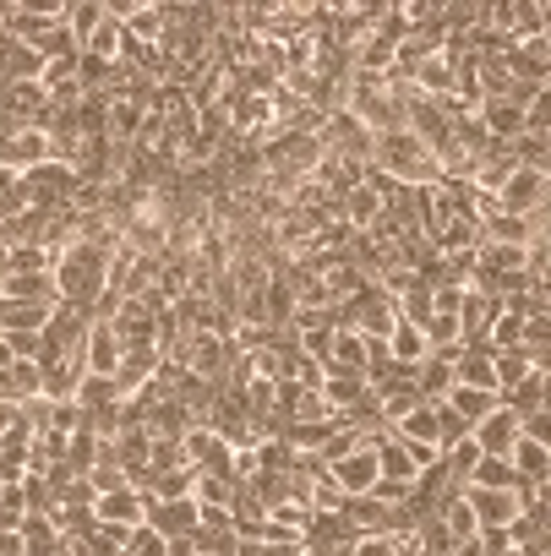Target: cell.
Instances as JSON below:
<instances>
[{
	"mask_svg": "<svg viewBox=\"0 0 551 556\" xmlns=\"http://www.w3.org/2000/svg\"><path fill=\"white\" fill-rule=\"evenodd\" d=\"M513 469H518V485H546V480H551V447L518 437V447H513Z\"/></svg>",
	"mask_w": 551,
	"mask_h": 556,
	"instance_id": "17",
	"label": "cell"
},
{
	"mask_svg": "<svg viewBox=\"0 0 551 556\" xmlns=\"http://www.w3.org/2000/svg\"><path fill=\"white\" fill-rule=\"evenodd\" d=\"M12 186H17V169H7V164H0V197H7Z\"/></svg>",
	"mask_w": 551,
	"mask_h": 556,
	"instance_id": "32",
	"label": "cell"
},
{
	"mask_svg": "<svg viewBox=\"0 0 551 556\" xmlns=\"http://www.w3.org/2000/svg\"><path fill=\"white\" fill-rule=\"evenodd\" d=\"M61 540H66V534L55 529L50 513H28V518H23V551H28V556H55Z\"/></svg>",
	"mask_w": 551,
	"mask_h": 556,
	"instance_id": "20",
	"label": "cell"
},
{
	"mask_svg": "<svg viewBox=\"0 0 551 556\" xmlns=\"http://www.w3.org/2000/svg\"><path fill=\"white\" fill-rule=\"evenodd\" d=\"M529 377H535V366H529V355H524V350H502V355H497V399H502V393H513V388H518V382H529Z\"/></svg>",
	"mask_w": 551,
	"mask_h": 556,
	"instance_id": "25",
	"label": "cell"
},
{
	"mask_svg": "<svg viewBox=\"0 0 551 556\" xmlns=\"http://www.w3.org/2000/svg\"><path fill=\"white\" fill-rule=\"evenodd\" d=\"M437 409H442V404H421L415 415H404V420L393 426V437H399V442H426V447H437Z\"/></svg>",
	"mask_w": 551,
	"mask_h": 556,
	"instance_id": "23",
	"label": "cell"
},
{
	"mask_svg": "<svg viewBox=\"0 0 551 556\" xmlns=\"http://www.w3.org/2000/svg\"><path fill=\"white\" fill-rule=\"evenodd\" d=\"M469 485H480V491H518V469H513V458H486L480 453Z\"/></svg>",
	"mask_w": 551,
	"mask_h": 556,
	"instance_id": "21",
	"label": "cell"
},
{
	"mask_svg": "<svg viewBox=\"0 0 551 556\" xmlns=\"http://www.w3.org/2000/svg\"><path fill=\"white\" fill-rule=\"evenodd\" d=\"M148 529H159L164 540L197 534V529H202V507H197V496H148Z\"/></svg>",
	"mask_w": 551,
	"mask_h": 556,
	"instance_id": "6",
	"label": "cell"
},
{
	"mask_svg": "<svg viewBox=\"0 0 551 556\" xmlns=\"http://www.w3.org/2000/svg\"><path fill=\"white\" fill-rule=\"evenodd\" d=\"M121 485H132V475H126L121 464L99 458V464L88 469V491H93V496H110V491H121Z\"/></svg>",
	"mask_w": 551,
	"mask_h": 556,
	"instance_id": "28",
	"label": "cell"
},
{
	"mask_svg": "<svg viewBox=\"0 0 551 556\" xmlns=\"http://www.w3.org/2000/svg\"><path fill=\"white\" fill-rule=\"evenodd\" d=\"M17 186H23L28 207L66 213V207H72V197H77V186H83V175H77V164H66V159H45V164L23 169V175H17Z\"/></svg>",
	"mask_w": 551,
	"mask_h": 556,
	"instance_id": "2",
	"label": "cell"
},
{
	"mask_svg": "<svg viewBox=\"0 0 551 556\" xmlns=\"http://www.w3.org/2000/svg\"><path fill=\"white\" fill-rule=\"evenodd\" d=\"M415 393H421L426 404H442V399L453 393V361H442V355H426V361L415 366Z\"/></svg>",
	"mask_w": 551,
	"mask_h": 556,
	"instance_id": "16",
	"label": "cell"
},
{
	"mask_svg": "<svg viewBox=\"0 0 551 556\" xmlns=\"http://www.w3.org/2000/svg\"><path fill=\"white\" fill-rule=\"evenodd\" d=\"M469 437H475V447H480L486 458H513V447H518V437H524V420H518L508 404H497Z\"/></svg>",
	"mask_w": 551,
	"mask_h": 556,
	"instance_id": "7",
	"label": "cell"
},
{
	"mask_svg": "<svg viewBox=\"0 0 551 556\" xmlns=\"http://www.w3.org/2000/svg\"><path fill=\"white\" fill-rule=\"evenodd\" d=\"M121 361H126V344H121L115 323H110V317H93V323H88V333H83V350H77L83 377H115V371H121Z\"/></svg>",
	"mask_w": 551,
	"mask_h": 556,
	"instance_id": "4",
	"label": "cell"
},
{
	"mask_svg": "<svg viewBox=\"0 0 551 556\" xmlns=\"http://www.w3.org/2000/svg\"><path fill=\"white\" fill-rule=\"evenodd\" d=\"M377 437V431H372ZM372 437L350 453V458H339V464H328V480L345 491V502L350 496H372V485L383 480V469H377V447H372Z\"/></svg>",
	"mask_w": 551,
	"mask_h": 556,
	"instance_id": "5",
	"label": "cell"
},
{
	"mask_svg": "<svg viewBox=\"0 0 551 556\" xmlns=\"http://www.w3.org/2000/svg\"><path fill=\"white\" fill-rule=\"evenodd\" d=\"M350 556H393V534H361L350 540Z\"/></svg>",
	"mask_w": 551,
	"mask_h": 556,
	"instance_id": "30",
	"label": "cell"
},
{
	"mask_svg": "<svg viewBox=\"0 0 551 556\" xmlns=\"http://www.w3.org/2000/svg\"><path fill=\"white\" fill-rule=\"evenodd\" d=\"M126 556H170V540L159 534V529H132V545H126Z\"/></svg>",
	"mask_w": 551,
	"mask_h": 556,
	"instance_id": "29",
	"label": "cell"
},
{
	"mask_svg": "<svg viewBox=\"0 0 551 556\" xmlns=\"http://www.w3.org/2000/svg\"><path fill=\"white\" fill-rule=\"evenodd\" d=\"M12 426H23V404H12V399H0V437H7Z\"/></svg>",
	"mask_w": 551,
	"mask_h": 556,
	"instance_id": "31",
	"label": "cell"
},
{
	"mask_svg": "<svg viewBox=\"0 0 551 556\" xmlns=\"http://www.w3.org/2000/svg\"><path fill=\"white\" fill-rule=\"evenodd\" d=\"M0 399H12V404L45 399V366L39 361H12L7 371H0Z\"/></svg>",
	"mask_w": 551,
	"mask_h": 556,
	"instance_id": "14",
	"label": "cell"
},
{
	"mask_svg": "<svg viewBox=\"0 0 551 556\" xmlns=\"http://www.w3.org/2000/svg\"><path fill=\"white\" fill-rule=\"evenodd\" d=\"M491 202H497V213L540 218L546 202H551V175H546V169H529V164H513V175L502 180V191H497Z\"/></svg>",
	"mask_w": 551,
	"mask_h": 556,
	"instance_id": "3",
	"label": "cell"
},
{
	"mask_svg": "<svg viewBox=\"0 0 551 556\" xmlns=\"http://www.w3.org/2000/svg\"><path fill=\"white\" fill-rule=\"evenodd\" d=\"M497 317H502V301L486 295V290H475V285H464V306H459L464 344H486V333L497 328Z\"/></svg>",
	"mask_w": 551,
	"mask_h": 556,
	"instance_id": "10",
	"label": "cell"
},
{
	"mask_svg": "<svg viewBox=\"0 0 551 556\" xmlns=\"http://www.w3.org/2000/svg\"><path fill=\"white\" fill-rule=\"evenodd\" d=\"M83 55H93V61H110V66H121V55H126V28L115 23V17H104V28L88 39V50Z\"/></svg>",
	"mask_w": 551,
	"mask_h": 556,
	"instance_id": "24",
	"label": "cell"
},
{
	"mask_svg": "<svg viewBox=\"0 0 551 556\" xmlns=\"http://www.w3.org/2000/svg\"><path fill=\"white\" fill-rule=\"evenodd\" d=\"M93 518L99 523H115V529H142L148 523V496L137 485H121L110 496H93Z\"/></svg>",
	"mask_w": 551,
	"mask_h": 556,
	"instance_id": "9",
	"label": "cell"
},
{
	"mask_svg": "<svg viewBox=\"0 0 551 556\" xmlns=\"http://www.w3.org/2000/svg\"><path fill=\"white\" fill-rule=\"evenodd\" d=\"M55 306H23V301H0V333H45Z\"/></svg>",
	"mask_w": 551,
	"mask_h": 556,
	"instance_id": "18",
	"label": "cell"
},
{
	"mask_svg": "<svg viewBox=\"0 0 551 556\" xmlns=\"http://www.w3.org/2000/svg\"><path fill=\"white\" fill-rule=\"evenodd\" d=\"M110 267H115V251L99 245V240H66V251L55 256V290H61V306H77V312H93L104 306L110 295Z\"/></svg>",
	"mask_w": 551,
	"mask_h": 556,
	"instance_id": "1",
	"label": "cell"
},
{
	"mask_svg": "<svg viewBox=\"0 0 551 556\" xmlns=\"http://www.w3.org/2000/svg\"><path fill=\"white\" fill-rule=\"evenodd\" d=\"M437 518H442V523L453 529V540H469V534L480 529V523H475V507L464 502V491H453V496L442 502V513H437Z\"/></svg>",
	"mask_w": 551,
	"mask_h": 556,
	"instance_id": "27",
	"label": "cell"
},
{
	"mask_svg": "<svg viewBox=\"0 0 551 556\" xmlns=\"http://www.w3.org/2000/svg\"><path fill=\"white\" fill-rule=\"evenodd\" d=\"M524 328H529V317H518V312H508L502 306V317H497V328L486 333V344L502 355V350H524Z\"/></svg>",
	"mask_w": 551,
	"mask_h": 556,
	"instance_id": "26",
	"label": "cell"
},
{
	"mask_svg": "<svg viewBox=\"0 0 551 556\" xmlns=\"http://www.w3.org/2000/svg\"><path fill=\"white\" fill-rule=\"evenodd\" d=\"M50 159V137H45V126H12L7 137H0V164L7 169H34V164H45Z\"/></svg>",
	"mask_w": 551,
	"mask_h": 556,
	"instance_id": "8",
	"label": "cell"
},
{
	"mask_svg": "<svg viewBox=\"0 0 551 556\" xmlns=\"http://www.w3.org/2000/svg\"><path fill=\"white\" fill-rule=\"evenodd\" d=\"M0 301H23V306H61L55 273H7V278H0Z\"/></svg>",
	"mask_w": 551,
	"mask_h": 556,
	"instance_id": "12",
	"label": "cell"
},
{
	"mask_svg": "<svg viewBox=\"0 0 551 556\" xmlns=\"http://www.w3.org/2000/svg\"><path fill=\"white\" fill-rule=\"evenodd\" d=\"M328 371L339 377H366L372 371V355H366V339L355 328H334V350H328Z\"/></svg>",
	"mask_w": 551,
	"mask_h": 556,
	"instance_id": "13",
	"label": "cell"
},
{
	"mask_svg": "<svg viewBox=\"0 0 551 556\" xmlns=\"http://www.w3.org/2000/svg\"><path fill=\"white\" fill-rule=\"evenodd\" d=\"M197 556H218V551H197Z\"/></svg>",
	"mask_w": 551,
	"mask_h": 556,
	"instance_id": "35",
	"label": "cell"
},
{
	"mask_svg": "<svg viewBox=\"0 0 551 556\" xmlns=\"http://www.w3.org/2000/svg\"><path fill=\"white\" fill-rule=\"evenodd\" d=\"M442 404H448V409H453V415H459L469 431H475V426H480V420H486V415L502 404V399H497V393H475V388H459V382H453V393H448Z\"/></svg>",
	"mask_w": 551,
	"mask_h": 556,
	"instance_id": "19",
	"label": "cell"
},
{
	"mask_svg": "<svg viewBox=\"0 0 551 556\" xmlns=\"http://www.w3.org/2000/svg\"><path fill=\"white\" fill-rule=\"evenodd\" d=\"M388 355H393V366L399 371H415L426 355H431V344H426V328H415V323H393V333H388Z\"/></svg>",
	"mask_w": 551,
	"mask_h": 556,
	"instance_id": "15",
	"label": "cell"
},
{
	"mask_svg": "<svg viewBox=\"0 0 551 556\" xmlns=\"http://www.w3.org/2000/svg\"><path fill=\"white\" fill-rule=\"evenodd\" d=\"M104 17H110V7H99V0H83V7L66 12V34L77 39V50H88V39L104 28Z\"/></svg>",
	"mask_w": 551,
	"mask_h": 556,
	"instance_id": "22",
	"label": "cell"
},
{
	"mask_svg": "<svg viewBox=\"0 0 551 556\" xmlns=\"http://www.w3.org/2000/svg\"><path fill=\"white\" fill-rule=\"evenodd\" d=\"M12 366V344H7V333H0V371Z\"/></svg>",
	"mask_w": 551,
	"mask_h": 556,
	"instance_id": "33",
	"label": "cell"
},
{
	"mask_svg": "<svg viewBox=\"0 0 551 556\" xmlns=\"http://www.w3.org/2000/svg\"><path fill=\"white\" fill-rule=\"evenodd\" d=\"M491 556H529V551H518V545H508V551H491Z\"/></svg>",
	"mask_w": 551,
	"mask_h": 556,
	"instance_id": "34",
	"label": "cell"
},
{
	"mask_svg": "<svg viewBox=\"0 0 551 556\" xmlns=\"http://www.w3.org/2000/svg\"><path fill=\"white\" fill-rule=\"evenodd\" d=\"M453 382L475 393H497V350L491 344H464L453 361Z\"/></svg>",
	"mask_w": 551,
	"mask_h": 556,
	"instance_id": "11",
	"label": "cell"
}]
</instances>
